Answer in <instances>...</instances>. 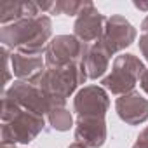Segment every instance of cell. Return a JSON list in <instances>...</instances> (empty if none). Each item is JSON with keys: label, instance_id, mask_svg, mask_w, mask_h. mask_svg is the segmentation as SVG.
Instances as JSON below:
<instances>
[{"label": "cell", "instance_id": "20", "mask_svg": "<svg viewBox=\"0 0 148 148\" xmlns=\"http://www.w3.org/2000/svg\"><path fill=\"white\" fill-rule=\"evenodd\" d=\"M132 5L136 7V9H139V11H143V12H148V2H138V0H134L132 2Z\"/></svg>", "mask_w": 148, "mask_h": 148}, {"label": "cell", "instance_id": "7", "mask_svg": "<svg viewBox=\"0 0 148 148\" xmlns=\"http://www.w3.org/2000/svg\"><path fill=\"white\" fill-rule=\"evenodd\" d=\"M136 28L131 25L129 19H125L120 14H113L110 18H106L105 23V30H103V37L98 40L105 51L113 56L120 51H124L125 47L132 45V42L136 40Z\"/></svg>", "mask_w": 148, "mask_h": 148}, {"label": "cell", "instance_id": "18", "mask_svg": "<svg viewBox=\"0 0 148 148\" xmlns=\"http://www.w3.org/2000/svg\"><path fill=\"white\" fill-rule=\"evenodd\" d=\"M138 45H139V51H141V54H143L145 61L148 63V33H143V35L139 37Z\"/></svg>", "mask_w": 148, "mask_h": 148}, {"label": "cell", "instance_id": "22", "mask_svg": "<svg viewBox=\"0 0 148 148\" xmlns=\"http://www.w3.org/2000/svg\"><path fill=\"white\" fill-rule=\"evenodd\" d=\"M141 32L143 33H148V16L141 21Z\"/></svg>", "mask_w": 148, "mask_h": 148}, {"label": "cell", "instance_id": "9", "mask_svg": "<svg viewBox=\"0 0 148 148\" xmlns=\"http://www.w3.org/2000/svg\"><path fill=\"white\" fill-rule=\"evenodd\" d=\"M105 23H106V18L98 11V7L92 2H89L75 19L73 35L84 44H94L103 37Z\"/></svg>", "mask_w": 148, "mask_h": 148}, {"label": "cell", "instance_id": "3", "mask_svg": "<svg viewBox=\"0 0 148 148\" xmlns=\"http://www.w3.org/2000/svg\"><path fill=\"white\" fill-rule=\"evenodd\" d=\"M145 63L134 56V54H120L115 58L112 71L106 77H103L101 86L115 94V96H124L134 91L136 84L139 82L141 75L145 73Z\"/></svg>", "mask_w": 148, "mask_h": 148}, {"label": "cell", "instance_id": "13", "mask_svg": "<svg viewBox=\"0 0 148 148\" xmlns=\"http://www.w3.org/2000/svg\"><path fill=\"white\" fill-rule=\"evenodd\" d=\"M42 16V11L38 7V2H4L0 5V23L2 26L23 21V19H33Z\"/></svg>", "mask_w": 148, "mask_h": 148}, {"label": "cell", "instance_id": "14", "mask_svg": "<svg viewBox=\"0 0 148 148\" xmlns=\"http://www.w3.org/2000/svg\"><path fill=\"white\" fill-rule=\"evenodd\" d=\"M110 58L112 56L105 51V47L99 42L89 44L86 56H84V61H82L86 66V71H87V79H91V80L101 79L110 66Z\"/></svg>", "mask_w": 148, "mask_h": 148}, {"label": "cell", "instance_id": "24", "mask_svg": "<svg viewBox=\"0 0 148 148\" xmlns=\"http://www.w3.org/2000/svg\"><path fill=\"white\" fill-rule=\"evenodd\" d=\"M68 148H87V146H84L82 143H77V141H73V143H71Z\"/></svg>", "mask_w": 148, "mask_h": 148}, {"label": "cell", "instance_id": "25", "mask_svg": "<svg viewBox=\"0 0 148 148\" xmlns=\"http://www.w3.org/2000/svg\"><path fill=\"white\" fill-rule=\"evenodd\" d=\"M2 148H19V146H2Z\"/></svg>", "mask_w": 148, "mask_h": 148}, {"label": "cell", "instance_id": "23", "mask_svg": "<svg viewBox=\"0 0 148 148\" xmlns=\"http://www.w3.org/2000/svg\"><path fill=\"white\" fill-rule=\"evenodd\" d=\"M139 138H143V139H146V141H148V125L139 132Z\"/></svg>", "mask_w": 148, "mask_h": 148}, {"label": "cell", "instance_id": "19", "mask_svg": "<svg viewBox=\"0 0 148 148\" xmlns=\"http://www.w3.org/2000/svg\"><path fill=\"white\" fill-rule=\"evenodd\" d=\"M139 86H141V89L145 91V94L148 96V70H145V73L141 75V79H139Z\"/></svg>", "mask_w": 148, "mask_h": 148}, {"label": "cell", "instance_id": "21", "mask_svg": "<svg viewBox=\"0 0 148 148\" xmlns=\"http://www.w3.org/2000/svg\"><path fill=\"white\" fill-rule=\"evenodd\" d=\"M132 148H148V141L138 136V139H136V143L132 145Z\"/></svg>", "mask_w": 148, "mask_h": 148}, {"label": "cell", "instance_id": "4", "mask_svg": "<svg viewBox=\"0 0 148 148\" xmlns=\"http://www.w3.org/2000/svg\"><path fill=\"white\" fill-rule=\"evenodd\" d=\"M44 129H45V119L42 115H37L21 108L11 120L2 122V129H0L2 146L28 145Z\"/></svg>", "mask_w": 148, "mask_h": 148}, {"label": "cell", "instance_id": "11", "mask_svg": "<svg viewBox=\"0 0 148 148\" xmlns=\"http://www.w3.org/2000/svg\"><path fill=\"white\" fill-rule=\"evenodd\" d=\"M115 110L120 120L127 125H139L148 120V99L138 91L119 96L115 101Z\"/></svg>", "mask_w": 148, "mask_h": 148}, {"label": "cell", "instance_id": "17", "mask_svg": "<svg viewBox=\"0 0 148 148\" xmlns=\"http://www.w3.org/2000/svg\"><path fill=\"white\" fill-rule=\"evenodd\" d=\"M2 59H4V86H7L12 79V63H11V52L7 47H2Z\"/></svg>", "mask_w": 148, "mask_h": 148}, {"label": "cell", "instance_id": "5", "mask_svg": "<svg viewBox=\"0 0 148 148\" xmlns=\"http://www.w3.org/2000/svg\"><path fill=\"white\" fill-rule=\"evenodd\" d=\"M89 44L80 42L75 35H56L45 49V66L63 68L73 63H82Z\"/></svg>", "mask_w": 148, "mask_h": 148}, {"label": "cell", "instance_id": "12", "mask_svg": "<svg viewBox=\"0 0 148 148\" xmlns=\"http://www.w3.org/2000/svg\"><path fill=\"white\" fill-rule=\"evenodd\" d=\"M12 75L23 82H35L45 70V59L42 56H26L19 52H12Z\"/></svg>", "mask_w": 148, "mask_h": 148}, {"label": "cell", "instance_id": "16", "mask_svg": "<svg viewBox=\"0 0 148 148\" xmlns=\"http://www.w3.org/2000/svg\"><path fill=\"white\" fill-rule=\"evenodd\" d=\"M89 2H79V0H58L51 14H66V16H79Z\"/></svg>", "mask_w": 148, "mask_h": 148}, {"label": "cell", "instance_id": "15", "mask_svg": "<svg viewBox=\"0 0 148 148\" xmlns=\"http://www.w3.org/2000/svg\"><path fill=\"white\" fill-rule=\"evenodd\" d=\"M47 122L54 131H59V132H66L73 127V117L66 110V106L52 108L47 115Z\"/></svg>", "mask_w": 148, "mask_h": 148}, {"label": "cell", "instance_id": "2", "mask_svg": "<svg viewBox=\"0 0 148 148\" xmlns=\"http://www.w3.org/2000/svg\"><path fill=\"white\" fill-rule=\"evenodd\" d=\"M87 71L84 63H73L63 68H45L44 73L33 82L37 84L56 105L66 106V99L77 91L79 86L86 84Z\"/></svg>", "mask_w": 148, "mask_h": 148}, {"label": "cell", "instance_id": "10", "mask_svg": "<svg viewBox=\"0 0 148 148\" xmlns=\"http://www.w3.org/2000/svg\"><path fill=\"white\" fill-rule=\"evenodd\" d=\"M73 136L77 143L87 148H101L108 138L106 120L99 117H77Z\"/></svg>", "mask_w": 148, "mask_h": 148}, {"label": "cell", "instance_id": "6", "mask_svg": "<svg viewBox=\"0 0 148 148\" xmlns=\"http://www.w3.org/2000/svg\"><path fill=\"white\" fill-rule=\"evenodd\" d=\"M4 94H7L12 101H16L23 110L42 115V117L49 115V112L56 108L54 101L33 82L16 80L9 89L4 91Z\"/></svg>", "mask_w": 148, "mask_h": 148}, {"label": "cell", "instance_id": "8", "mask_svg": "<svg viewBox=\"0 0 148 148\" xmlns=\"http://www.w3.org/2000/svg\"><path fill=\"white\" fill-rule=\"evenodd\" d=\"M73 110L77 117H99L105 119L106 112L110 110V98L108 91L103 86H84L77 91L73 98Z\"/></svg>", "mask_w": 148, "mask_h": 148}, {"label": "cell", "instance_id": "1", "mask_svg": "<svg viewBox=\"0 0 148 148\" xmlns=\"http://www.w3.org/2000/svg\"><path fill=\"white\" fill-rule=\"evenodd\" d=\"M52 21L47 14L33 19H23L0 30V42L4 47L26 56H42L52 40Z\"/></svg>", "mask_w": 148, "mask_h": 148}]
</instances>
